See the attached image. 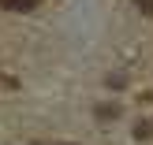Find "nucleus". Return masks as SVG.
Instances as JSON below:
<instances>
[{"label":"nucleus","mask_w":153,"mask_h":145,"mask_svg":"<svg viewBox=\"0 0 153 145\" xmlns=\"http://www.w3.org/2000/svg\"><path fill=\"white\" fill-rule=\"evenodd\" d=\"M37 4H41V0H0L4 11H34Z\"/></svg>","instance_id":"1"},{"label":"nucleus","mask_w":153,"mask_h":145,"mask_svg":"<svg viewBox=\"0 0 153 145\" xmlns=\"http://www.w3.org/2000/svg\"><path fill=\"white\" fill-rule=\"evenodd\" d=\"M131 4H134V7H138V11H142V15H153V0H131Z\"/></svg>","instance_id":"2"},{"label":"nucleus","mask_w":153,"mask_h":145,"mask_svg":"<svg viewBox=\"0 0 153 145\" xmlns=\"http://www.w3.org/2000/svg\"><path fill=\"white\" fill-rule=\"evenodd\" d=\"M134 134H138V138H149V134H153V123H146V119H142V123H138V130H134Z\"/></svg>","instance_id":"3"},{"label":"nucleus","mask_w":153,"mask_h":145,"mask_svg":"<svg viewBox=\"0 0 153 145\" xmlns=\"http://www.w3.org/2000/svg\"><path fill=\"white\" fill-rule=\"evenodd\" d=\"M52 145H75V141H52Z\"/></svg>","instance_id":"4"}]
</instances>
